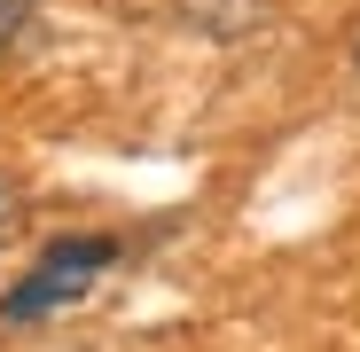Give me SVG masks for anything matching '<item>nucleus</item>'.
<instances>
[{
	"instance_id": "obj_1",
	"label": "nucleus",
	"mask_w": 360,
	"mask_h": 352,
	"mask_svg": "<svg viewBox=\"0 0 360 352\" xmlns=\"http://www.w3.org/2000/svg\"><path fill=\"white\" fill-rule=\"evenodd\" d=\"M110 259H117V243L110 235H71V243H47L16 282H8V298H0V321L8 329H24V321H47V313H63V306H79L86 289L110 274Z\"/></svg>"
},
{
	"instance_id": "obj_2",
	"label": "nucleus",
	"mask_w": 360,
	"mask_h": 352,
	"mask_svg": "<svg viewBox=\"0 0 360 352\" xmlns=\"http://www.w3.org/2000/svg\"><path fill=\"white\" fill-rule=\"evenodd\" d=\"M16 227H24V188L8 181V172H0V251L16 243Z\"/></svg>"
},
{
	"instance_id": "obj_3",
	"label": "nucleus",
	"mask_w": 360,
	"mask_h": 352,
	"mask_svg": "<svg viewBox=\"0 0 360 352\" xmlns=\"http://www.w3.org/2000/svg\"><path fill=\"white\" fill-rule=\"evenodd\" d=\"M24 16H32V0H0V39H8V32H16Z\"/></svg>"
},
{
	"instance_id": "obj_4",
	"label": "nucleus",
	"mask_w": 360,
	"mask_h": 352,
	"mask_svg": "<svg viewBox=\"0 0 360 352\" xmlns=\"http://www.w3.org/2000/svg\"><path fill=\"white\" fill-rule=\"evenodd\" d=\"M352 63H360V39H352Z\"/></svg>"
}]
</instances>
